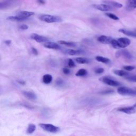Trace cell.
I'll use <instances>...</instances> for the list:
<instances>
[{"instance_id":"obj_1","label":"cell","mask_w":136,"mask_h":136,"mask_svg":"<svg viewBox=\"0 0 136 136\" xmlns=\"http://www.w3.org/2000/svg\"><path fill=\"white\" fill-rule=\"evenodd\" d=\"M40 20L47 22V23H54L62 21V19L59 16L52 15L50 14H41L39 16Z\"/></svg>"},{"instance_id":"obj_34","label":"cell","mask_w":136,"mask_h":136,"mask_svg":"<svg viewBox=\"0 0 136 136\" xmlns=\"http://www.w3.org/2000/svg\"><path fill=\"white\" fill-rule=\"evenodd\" d=\"M113 93H114V91L112 90H110V89H109V90H103V91L101 92L100 93L101 94H112Z\"/></svg>"},{"instance_id":"obj_21","label":"cell","mask_w":136,"mask_h":136,"mask_svg":"<svg viewBox=\"0 0 136 136\" xmlns=\"http://www.w3.org/2000/svg\"><path fill=\"white\" fill-rule=\"evenodd\" d=\"M36 129V127L35 124H30L28 127V128L27 130V133L28 134H31L35 131Z\"/></svg>"},{"instance_id":"obj_6","label":"cell","mask_w":136,"mask_h":136,"mask_svg":"<svg viewBox=\"0 0 136 136\" xmlns=\"http://www.w3.org/2000/svg\"><path fill=\"white\" fill-rule=\"evenodd\" d=\"M93 7L98 10H100L101 11H104V12H106V11H109L113 10V7L107 4H94Z\"/></svg>"},{"instance_id":"obj_29","label":"cell","mask_w":136,"mask_h":136,"mask_svg":"<svg viewBox=\"0 0 136 136\" xmlns=\"http://www.w3.org/2000/svg\"><path fill=\"white\" fill-rule=\"evenodd\" d=\"M126 78L130 81L136 82V75H129Z\"/></svg>"},{"instance_id":"obj_40","label":"cell","mask_w":136,"mask_h":136,"mask_svg":"<svg viewBox=\"0 0 136 136\" xmlns=\"http://www.w3.org/2000/svg\"><path fill=\"white\" fill-rule=\"evenodd\" d=\"M18 82L20 83V84H25V82L23 81H18Z\"/></svg>"},{"instance_id":"obj_15","label":"cell","mask_w":136,"mask_h":136,"mask_svg":"<svg viewBox=\"0 0 136 136\" xmlns=\"http://www.w3.org/2000/svg\"><path fill=\"white\" fill-rule=\"evenodd\" d=\"M118 31L120 32L124 35H126L127 36H130V37H136V32L130 31V30H128L125 29H120L118 30Z\"/></svg>"},{"instance_id":"obj_19","label":"cell","mask_w":136,"mask_h":136,"mask_svg":"<svg viewBox=\"0 0 136 136\" xmlns=\"http://www.w3.org/2000/svg\"><path fill=\"white\" fill-rule=\"evenodd\" d=\"M95 59L96 61H97L98 62H101V63H105V64L109 63L110 61L109 59L103 57V56H97L95 58Z\"/></svg>"},{"instance_id":"obj_31","label":"cell","mask_w":136,"mask_h":136,"mask_svg":"<svg viewBox=\"0 0 136 136\" xmlns=\"http://www.w3.org/2000/svg\"><path fill=\"white\" fill-rule=\"evenodd\" d=\"M68 66H69V67H74L76 66L75 62L71 59H69V60H68Z\"/></svg>"},{"instance_id":"obj_14","label":"cell","mask_w":136,"mask_h":136,"mask_svg":"<svg viewBox=\"0 0 136 136\" xmlns=\"http://www.w3.org/2000/svg\"><path fill=\"white\" fill-rule=\"evenodd\" d=\"M23 95L27 98L30 100H35L37 99L36 95L32 92L25 91L23 92Z\"/></svg>"},{"instance_id":"obj_33","label":"cell","mask_w":136,"mask_h":136,"mask_svg":"<svg viewBox=\"0 0 136 136\" xmlns=\"http://www.w3.org/2000/svg\"><path fill=\"white\" fill-rule=\"evenodd\" d=\"M95 72L96 74H101L102 73H103L104 72V69L102 67H99L97 68V69H96L95 70Z\"/></svg>"},{"instance_id":"obj_11","label":"cell","mask_w":136,"mask_h":136,"mask_svg":"<svg viewBox=\"0 0 136 136\" xmlns=\"http://www.w3.org/2000/svg\"><path fill=\"white\" fill-rule=\"evenodd\" d=\"M44 46L45 48L53 49H59L61 48V46L57 43L52 42H47L44 44Z\"/></svg>"},{"instance_id":"obj_32","label":"cell","mask_w":136,"mask_h":136,"mask_svg":"<svg viewBox=\"0 0 136 136\" xmlns=\"http://www.w3.org/2000/svg\"><path fill=\"white\" fill-rule=\"evenodd\" d=\"M123 69L125 70L130 71H132L133 69H134L135 67L133 66H131V65H126V66H123Z\"/></svg>"},{"instance_id":"obj_2","label":"cell","mask_w":136,"mask_h":136,"mask_svg":"<svg viewBox=\"0 0 136 136\" xmlns=\"http://www.w3.org/2000/svg\"><path fill=\"white\" fill-rule=\"evenodd\" d=\"M117 93L124 96H133L136 95V89L130 88L127 87H120L117 90Z\"/></svg>"},{"instance_id":"obj_3","label":"cell","mask_w":136,"mask_h":136,"mask_svg":"<svg viewBox=\"0 0 136 136\" xmlns=\"http://www.w3.org/2000/svg\"><path fill=\"white\" fill-rule=\"evenodd\" d=\"M40 127L43 129L45 131L47 132H51V133H56L58 132L60 129L59 127H56L53 124H45V123H41L39 124Z\"/></svg>"},{"instance_id":"obj_5","label":"cell","mask_w":136,"mask_h":136,"mask_svg":"<svg viewBox=\"0 0 136 136\" xmlns=\"http://www.w3.org/2000/svg\"><path fill=\"white\" fill-rule=\"evenodd\" d=\"M30 38L37 43L47 42L49 41V39L48 38L38 35V34L37 33H32L30 36Z\"/></svg>"},{"instance_id":"obj_8","label":"cell","mask_w":136,"mask_h":136,"mask_svg":"<svg viewBox=\"0 0 136 136\" xmlns=\"http://www.w3.org/2000/svg\"><path fill=\"white\" fill-rule=\"evenodd\" d=\"M118 111L120 112L125 113H126V114H133V113L136 112V104L132 106L122 107V108L119 109Z\"/></svg>"},{"instance_id":"obj_17","label":"cell","mask_w":136,"mask_h":136,"mask_svg":"<svg viewBox=\"0 0 136 136\" xmlns=\"http://www.w3.org/2000/svg\"><path fill=\"white\" fill-rule=\"evenodd\" d=\"M106 4L109 5L112 7H114L116 8H121L123 7V5L120 3H118L114 1H107L105 2Z\"/></svg>"},{"instance_id":"obj_9","label":"cell","mask_w":136,"mask_h":136,"mask_svg":"<svg viewBox=\"0 0 136 136\" xmlns=\"http://www.w3.org/2000/svg\"><path fill=\"white\" fill-rule=\"evenodd\" d=\"M112 40L113 38L112 37L105 35H101L97 38V41L99 42L104 44H111Z\"/></svg>"},{"instance_id":"obj_27","label":"cell","mask_w":136,"mask_h":136,"mask_svg":"<svg viewBox=\"0 0 136 136\" xmlns=\"http://www.w3.org/2000/svg\"><path fill=\"white\" fill-rule=\"evenodd\" d=\"M105 15L108 16L109 18L114 20H119V18L118 17H117L116 15H115L113 13H105Z\"/></svg>"},{"instance_id":"obj_30","label":"cell","mask_w":136,"mask_h":136,"mask_svg":"<svg viewBox=\"0 0 136 136\" xmlns=\"http://www.w3.org/2000/svg\"><path fill=\"white\" fill-rule=\"evenodd\" d=\"M64 84V82L61 78H58L57 79H56V84L58 86H59V87L63 86Z\"/></svg>"},{"instance_id":"obj_37","label":"cell","mask_w":136,"mask_h":136,"mask_svg":"<svg viewBox=\"0 0 136 136\" xmlns=\"http://www.w3.org/2000/svg\"><path fill=\"white\" fill-rule=\"evenodd\" d=\"M31 52L34 55H37L38 54V52L37 49L34 47L31 48Z\"/></svg>"},{"instance_id":"obj_20","label":"cell","mask_w":136,"mask_h":136,"mask_svg":"<svg viewBox=\"0 0 136 136\" xmlns=\"http://www.w3.org/2000/svg\"><path fill=\"white\" fill-rule=\"evenodd\" d=\"M76 61L79 64H88L90 62L88 59L84 58H78L76 59Z\"/></svg>"},{"instance_id":"obj_35","label":"cell","mask_w":136,"mask_h":136,"mask_svg":"<svg viewBox=\"0 0 136 136\" xmlns=\"http://www.w3.org/2000/svg\"><path fill=\"white\" fill-rule=\"evenodd\" d=\"M62 71L64 73L65 75H69L70 73V70L67 67H64L62 69Z\"/></svg>"},{"instance_id":"obj_38","label":"cell","mask_w":136,"mask_h":136,"mask_svg":"<svg viewBox=\"0 0 136 136\" xmlns=\"http://www.w3.org/2000/svg\"><path fill=\"white\" fill-rule=\"evenodd\" d=\"M37 1L38 3H40L41 4H44L45 3V0H37Z\"/></svg>"},{"instance_id":"obj_10","label":"cell","mask_w":136,"mask_h":136,"mask_svg":"<svg viewBox=\"0 0 136 136\" xmlns=\"http://www.w3.org/2000/svg\"><path fill=\"white\" fill-rule=\"evenodd\" d=\"M35 13L32 12H29V11H20V12H18V14H16L17 16H18L20 18L24 19L25 20H27L29 17L31 16L32 15H34Z\"/></svg>"},{"instance_id":"obj_4","label":"cell","mask_w":136,"mask_h":136,"mask_svg":"<svg viewBox=\"0 0 136 136\" xmlns=\"http://www.w3.org/2000/svg\"><path fill=\"white\" fill-rule=\"evenodd\" d=\"M99 80L101 81V82H104V83L109 85V86H113V87H117V86H119L120 85H121V83L115 80H113V79L108 77H102L101 78L99 79Z\"/></svg>"},{"instance_id":"obj_25","label":"cell","mask_w":136,"mask_h":136,"mask_svg":"<svg viewBox=\"0 0 136 136\" xmlns=\"http://www.w3.org/2000/svg\"><path fill=\"white\" fill-rule=\"evenodd\" d=\"M128 7L131 9H136V0H128Z\"/></svg>"},{"instance_id":"obj_24","label":"cell","mask_w":136,"mask_h":136,"mask_svg":"<svg viewBox=\"0 0 136 136\" xmlns=\"http://www.w3.org/2000/svg\"><path fill=\"white\" fill-rule=\"evenodd\" d=\"M87 71L86 69H81L79 70L76 73V76L78 77H82L87 75Z\"/></svg>"},{"instance_id":"obj_18","label":"cell","mask_w":136,"mask_h":136,"mask_svg":"<svg viewBox=\"0 0 136 136\" xmlns=\"http://www.w3.org/2000/svg\"><path fill=\"white\" fill-rule=\"evenodd\" d=\"M53 77L50 75H45L43 77V81L45 84H49L52 81Z\"/></svg>"},{"instance_id":"obj_7","label":"cell","mask_w":136,"mask_h":136,"mask_svg":"<svg viewBox=\"0 0 136 136\" xmlns=\"http://www.w3.org/2000/svg\"><path fill=\"white\" fill-rule=\"evenodd\" d=\"M117 41L120 48H126L131 44V41H130V39L126 37H122L118 38Z\"/></svg>"},{"instance_id":"obj_22","label":"cell","mask_w":136,"mask_h":136,"mask_svg":"<svg viewBox=\"0 0 136 136\" xmlns=\"http://www.w3.org/2000/svg\"><path fill=\"white\" fill-rule=\"evenodd\" d=\"M7 19L8 20L11 21H23L26 20L24 19H22V18H20V17H19L18 16H17V15L8 16V18H7Z\"/></svg>"},{"instance_id":"obj_23","label":"cell","mask_w":136,"mask_h":136,"mask_svg":"<svg viewBox=\"0 0 136 136\" xmlns=\"http://www.w3.org/2000/svg\"><path fill=\"white\" fill-rule=\"evenodd\" d=\"M59 43L61 45H65V46H69V47H74L76 46V44L75 43H73V42H66L64 41H59Z\"/></svg>"},{"instance_id":"obj_12","label":"cell","mask_w":136,"mask_h":136,"mask_svg":"<svg viewBox=\"0 0 136 136\" xmlns=\"http://www.w3.org/2000/svg\"><path fill=\"white\" fill-rule=\"evenodd\" d=\"M121 56H123L126 58L129 59L132 58V55H131V54H130V52H129L126 49H122L121 50H119L117 52H116V56L117 58L120 57Z\"/></svg>"},{"instance_id":"obj_28","label":"cell","mask_w":136,"mask_h":136,"mask_svg":"<svg viewBox=\"0 0 136 136\" xmlns=\"http://www.w3.org/2000/svg\"><path fill=\"white\" fill-rule=\"evenodd\" d=\"M111 44L113 48H116V49H120V46H119V45H118V44L117 40H115V39H113V40L112 41Z\"/></svg>"},{"instance_id":"obj_26","label":"cell","mask_w":136,"mask_h":136,"mask_svg":"<svg viewBox=\"0 0 136 136\" xmlns=\"http://www.w3.org/2000/svg\"><path fill=\"white\" fill-rule=\"evenodd\" d=\"M11 4V3L10 1L1 2V3H0V9H1V10L7 9L10 6Z\"/></svg>"},{"instance_id":"obj_13","label":"cell","mask_w":136,"mask_h":136,"mask_svg":"<svg viewBox=\"0 0 136 136\" xmlns=\"http://www.w3.org/2000/svg\"><path fill=\"white\" fill-rule=\"evenodd\" d=\"M63 52L65 54L70 55H78L83 54L84 53L82 50H80V49L75 50V49H66L63 51Z\"/></svg>"},{"instance_id":"obj_16","label":"cell","mask_w":136,"mask_h":136,"mask_svg":"<svg viewBox=\"0 0 136 136\" xmlns=\"http://www.w3.org/2000/svg\"><path fill=\"white\" fill-rule=\"evenodd\" d=\"M113 72H114V74H115L116 75L120 77H126L130 75V74L128 72L122 70H115L113 71Z\"/></svg>"},{"instance_id":"obj_36","label":"cell","mask_w":136,"mask_h":136,"mask_svg":"<svg viewBox=\"0 0 136 136\" xmlns=\"http://www.w3.org/2000/svg\"><path fill=\"white\" fill-rule=\"evenodd\" d=\"M19 28H20V29L25 30L28 29L29 27H28L27 25H22L19 27Z\"/></svg>"},{"instance_id":"obj_39","label":"cell","mask_w":136,"mask_h":136,"mask_svg":"<svg viewBox=\"0 0 136 136\" xmlns=\"http://www.w3.org/2000/svg\"><path fill=\"white\" fill-rule=\"evenodd\" d=\"M4 43L7 45H9L11 43V40H6L4 42Z\"/></svg>"}]
</instances>
